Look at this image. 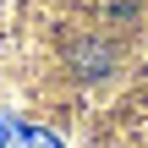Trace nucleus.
I'll return each mask as SVG.
<instances>
[{
  "instance_id": "nucleus-1",
  "label": "nucleus",
  "mask_w": 148,
  "mask_h": 148,
  "mask_svg": "<svg viewBox=\"0 0 148 148\" xmlns=\"http://www.w3.org/2000/svg\"><path fill=\"white\" fill-rule=\"evenodd\" d=\"M0 148H60V137L44 126H27L16 115H0Z\"/></svg>"
},
{
  "instance_id": "nucleus-2",
  "label": "nucleus",
  "mask_w": 148,
  "mask_h": 148,
  "mask_svg": "<svg viewBox=\"0 0 148 148\" xmlns=\"http://www.w3.org/2000/svg\"><path fill=\"white\" fill-rule=\"evenodd\" d=\"M99 5H104V11H110V16H132V11H137V5H143V0H99Z\"/></svg>"
}]
</instances>
